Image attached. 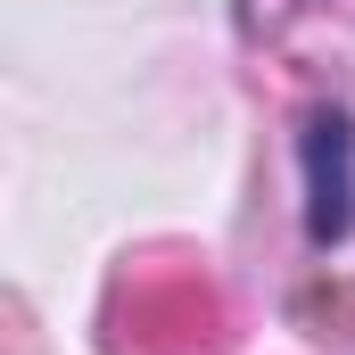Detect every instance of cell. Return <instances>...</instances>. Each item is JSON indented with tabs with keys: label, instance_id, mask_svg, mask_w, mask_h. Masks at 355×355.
Segmentation results:
<instances>
[{
	"label": "cell",
	"instance_id": "6da1fadb",
	"mask_svg": "<svg viewBox=\"0 0 355 355\" xmlns=\"http://www.w3.org/2000/svg\"><path fill=\"white\" fill-rule=\"evenodd\" d=\"M306 166H314V240H339L347 232V116H314L306 132Z\"/></svg>",
	"mask_w": 355,
	"mask_h": 355
}]
</instances>
